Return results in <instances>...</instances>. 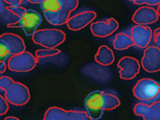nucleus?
<instances>
[{"instance_id":"nucleus-7","label":"nucleus","mask_w":160,"mask_h":120,"mask_svg":"<svg viewBox=\"0 0 160 120\" xmlns=\"http://www.w3.org/2000/svg\"><path fill=\"white\" fill-rule=\"evenodd\" d=\"M42 23V16L34 9H25L20 18L19 25L27 36H32Z\"/></svg>"},{"instance_id":"nucleus-2","label":"nucleus","mask_w":160,"mask_h":120,"mask_svg":"<svg viewBox=\"0 0 160 120\" xmlns=\"http://www.w3.org/2000/svg\"><path fill=\"white\" fill-rule=\"evenodd\" d=\"M133 95L142 102H155L159 100L160 84L152 79H139L132 89Z\"/></svg>"},{"instance_id":"nucleus-36","label":"nucleus","mask_w":160,"mask_h":120,"mask_svg":"<svg viewBox=\"0 0 160 120\" xmlns=\"http://www.w3.org/2000/svg\"><path fill=\"white\" fill-rule=\"evenodd\" d=\"M129 1H131L132 3H133V4H135V5H136V3H137L138 0H129Z\"/></svg>"},{"instance_id":"nucleus-4","label":"nucleus","mask_w":160,"mask_h":120,"mask_svg":"<svg viewBox=\"0 0 160 120\" xmlns=\"http://www.w3.org/2000/svg\"><path fill=\"white\" fill-rule=\"evenodd\" d=\"M5 98L9 104L23 106L29 103L31 94L26 85L19 81H13L5 91Z\"/></svg>"},{"instance_id":"nucleus-9","label":"nucleus","mask_w":160,"mask_h":120,"mask_svg":"<svg viewBox=\"0 0 160 120\" xmlns=\"http://www.w3.org/2000/svg\"><path fill=\"white\" fill-rule=\"evenodd\" d=\"M90 28L93 36L97 38H106L112 35L116 31H118V22L113 18H109L92 22Z\"/></svg>"},{"instance_id":"nucleus-10","label":"nucleus","mask_w":160,"mask_h":120,"mask_svg":"<svg viewBox=\"0 0 160 120\" xmlns=\"http://www.w3.org/2000/svg\"><path fill=\"white\" fill-rule=\"evenodd\" d=\"M96 18V12L93 10H84L73 16H70L67 22V26L70 31H78L90 25Z\"/></svg>"},{"instance_id":"nucleus-5","label":"nucleus","mask_w":160,"mask_h":120,"mask_svg":"<svg viewBox=\"0 0 160 120\" xmlns=\"http://www.w3.org/2000/svg\"><path fill=\"white\" fill-rule=\"evenodd\" d=\"M84 104L86 112L92 120H99L105 112V92L93 91L90 93L85 98Z\"/></svg>"},{"instance_id":"nucleus-33","label":"nucleus","mask_w":160,"mask_h":120,"mask_svg":"<svg viewBox=\"0 0 160 120\" xmlns=\"http://www.w3.org/2000/svg\"><path fill=\"white\" fill-rule=\"evenodd\" d=\"M7 70V64L6 63H0V76L3 74Z\"/></svg>"},{"instance_id":"nucleus-28","label":"nucleus","mask_w":160,"mask_h":120,"mask_svg":"<svg viewBox=\"0 0 160 120\" xmlns=\"http://www.w3.org/2000/svg\"><path fill=\"white\" fill-rule=\"evenodd\" d=\"M148 106V103H138L135 104L134 108H133V113L138 116V117H142L143 115V113L145 112L146 108Z\"/></svg>"},{"instance_id":"nucleus-26","label":"nucleus","mask_w":160,"mask_h":120,"mask_svg":"<svg viewBox=\"0 0 160 120\" xmlns=\"http://www.w3.org/2000/svg\"><path fill=\"white\" fill-rule=\"evenodd\" d=\"M14 80L9 78V77H7V76H0V90L1 91H6L8 86L13 82Z\"/></svg>"},{"instance_id":"nucleus-35","label":"nucleus","mask_w":160,"mask_h":120,"mask_svg":"<svg viewBox=\"0 0 160 120\" xmlns=\"http://www.w3.org/2000/svg\"><path fill=\"white\" fill-rule=\"evenodd\" d=\"M4 120H20L18 118H15V117H8L6 118Z\"/></svg>"},{"instance_id":"nucleus-21","label":"nucleus","mask_w":160,"mask_h":120,"mask_svg":"<svg viewBox=\"0 0 160 120\" xmlns=\"http://www.w3.org/2000/svg\"><path fill=\"white\" fill-rule=\"evenodd\" d=\"M41 8L45 13H58L62 10L61 0H44L41 3Z\"/></svg>"},{"instance_id":"nucleus-29","label":"nucleus","mask_w":160,"mask_h":120,"mask_svg":"<svg viewBox=\"0 0 160 120\" xmlns=\"http://www.w3.org/2000/svg\"><path fill=\"white\" fill-rule=\"evenodd\" d=\"M145 4L146 6L149 7H154V6H159L160 0H138L136 5H142Z\"/></svg>"},{"instance_id":"nucleus-14","label":"nucleus","mask_w":160,"mask_h":120,"mask_svg":"<svg viewBox=\"0 0 160 120\" xmlns=\"http://www.w3.org/2000/svg\"><path fill=\"white\" fill-rule=\"evenodd\" d=\"M22 6H7L4 12L1 14L2 20L7 25L19 23L20 18L25 11Z\"/></svg>"},{"instance_id":"nucleus-24","label":"nucleus","mask_w":160,"mask_h":120,"mask_svg":"<svg viewBox=\"0 0 160 120\" xmlns=\"http://www.w3.org/2000/svg\"><path fill=\"white\" fill-rule=\"evenodd\" d=\"M11 53L8 46L6 45V43L0 40V63H6Z\"/></svg>"},{"instance_id":"nucleus-11","label":"nucleus","mask_w":160,"mask_h":120,"mask_svg":"<svg viewBox=\"0 0 160 120\" xmlns=\"http://www.w3.org/2000/svg\"><path fill=\"white\" fill-rule=\"evenodd\" d=\"M132 20L136 25L149 26L151 24L156 23L159 20V14L153 7L144 6L139 7L133 13Z\"/></svg>"},{"instance_id":"nucleus-12","label":"nucleus","mask_w":160,"mask_h":120,"mask_svg":"<svg viewBox=\"0 0 160 120\" xmlns=\"http://www.w3.org/2000/svg\"><path fill=\"white\" fill-rule=\"evenodd\" d=\"M153 30L149 26L135 25L132 28L131 38L133 45L139 48H146L151 43Z\"/></svg>"},{"instance_id":"nucleus-31","label":"nucleus","mask_w":160,"mask_h":120,"mask_svg":"<svg viewBox=\"0 0 160 120\" xmlns=\"http://www.w3.org/2000/svg\"><path fill=\"white\" fill-rule=\"evenodd\" d=\"M7 6H22L25 0H3Z\"/></svg>"},{"instance_id":"nucleus-17","label":"nucleus","mask_w":160,"mask_h":120,"mask_svg":"<svg viewBox=\"0 0 160 120\" xmlns=\"http://www.w3.org/2000/svg\"><path fill=\"white\" fill-rule=\"evenodd\" d=\"M44 15L46 22L55 26H60L66 24L70 17V14L63 9L58 13H45Z\"/></svg>"},{"instance_id":"nucleus-34","label":"nucleus","mask_w":160,"mask_h":120,"mask_svg":"<svg viewBox=\"0 0 160 120\" xmlns=\"http://www.w3.org/2000/svg\"><path fill=\"white\" fill-rule=\"evenodd\" d=\"M31 4H41L44 0H26Z\"/></svg>"},{"instance_id":"nucleus-32","label":"nucleus","mask_w":160,"mask_h":120,"mask_svg":"<svg viewBox=\"0 0 160 120\" xmlns=\"http://www.w3.org/2000/svg\"><path fill=\"white\" fill-rule=\"evenodd\" d=\"M6 7H7V5L5 4V2L3 0H0V15L4 12Z\"/></svg>"},{"instance_id":"nucleus-18","label":"nucleus","mask_w":160,"mask_h":120,"mask_svg":"<svg viewBox=\"0 0 160 120\" xmlns=\"http://www.w3.org/2000/svg\"><path fill=\"white\" fill-rule=\"evenodd\" d=\"M61 54V51L58 48H44V49H38L35 52L34 57L37 61V63L48 60L52 57H55Z\"/></svg>"},{"instance_id":"nucleus-27","label":"nucleus","mask_w":160,"mask_h":120,"mask_svg":"<svg viewBox=\"0 0 160 120\" xmlns=\"http://www.w3.org/2000/svg\"><path fill=\"white\" fill-rule=\"evenodd\" d=\"M9 109V103L5 98V96L0 94V116H4L8 113Z\"/></svg>"},{"instance_id":"nucleus-19","label":"nucleus","mask_w":160,"mask_h":120,"mask_svg":"<svg viewBox=\"0 0 160 120\" xmlns=\"http://www.w3.org/2000/svg\"><path fill=\"white\" fill-rule=\"evenodd\" d=\"M143 120H160V102L157 100L148 104L145 112L142 116Z\"/></svg>"},{"instance_id":"nucleus-8","label":"nucleus","mask_w":160,"mask_h":120,"mask_svg":"<svg viewBox=\"0 0 160 120\" xmlns=\"http://www.w3.org/2000/svg\"><path fill=\"white\" fill-rule=\"evenodd\" d=\"M142 67L148 73H156L160 70V48L156 46H148L144 48L142 58Z\"/></svg>"},{"instance_id":"nucleus-30","label":"nucleus","mask_w":160,"mask_h":120,"mask_svg":"<svg viewBox=\"0 0 160 120\" xmlns=\"http://www.w3.org/2000/svg\"><path fill=\"white\" fill-rule=\"evenodd\" d=\"M159 34H160V28H157L154 31H153V35L152 38L154 39V43L157 45L156 46L159 47L160 46V39H159Z\"/></svg>"},{"instance_id":"nucleus-1","label":"nucleus","mask_w":160,"mask_h":120,"mask_svg":"<svg viewBox=\"0 0 160 120\" xmlns=\"http://www.w3.org/2000/svg\"><path fill=\"white\" fill-rule=\"evenodd\" d=\"M32 40L35 45L45 48H57L65 42L66 34L58 29H42L32 35Z\"/></svg>"},{"instance_id":"nucleus-25","label":"nucleus","mask_w":160,"mask_h":120,"mask_svg":"<svg viewBox=\"0 0 160 120\" xmlns=\"http://www.w3.org/2000/svg\"><path fill=\"white\" fill-rule=\"evenodd\" d=\"M62 2V9L68 13L74 11L79 6V0H61Z\"/></svg>"},{"instance_id":"nucleus-22","label":"nucleus","mask_w":160,"mask_h":120,"mask_svg":"<svg viewBox=\"0 0 160 120\" xmlns=\"http://www.w3.org/2000/svg\"><path fill=\"white\" fill-rule=\"evenodd\" d=\"M105 98H106L105 111L114 110L120 105V100L118 96L114 95L112 94L105 93Z\"/></svg>"},{"instance_id":"nucleus-16","label":"nucleus","mask_w":160,"mask_h":120,"mask_svg":"<svg viewBox=\"0 0 160 120\" xmlns=\"http://www.w3.org/2000/svg\"><path fill=\"white\" fill-rule=\"evenodd\" d=\"M133 42L131 36L125 32H118L115 35L113 40V47L118 51H124L133 46Z\"/></svg>"},{"instance_id":"nucleus-20","label":"nucleus","mask_w":160,"mask_h":120,"mask_svg":"<svg viewBox=\"0 0 160 120\" xmlns=\"http://www.w3.org/2000/svg\"><path fill=\"white\" fill-rule=\"evenodd\" d=\"M67 111L58 106L49 107L45 113L44 120H65Z\"/></svg>"},{"instance_id":"nucleus-15","label":"nucleus","mask_w":160,"mask_h":120,"mask_svg":"<svg viewBox=\"0 0 160 120\" xmlns=\"http://www.w3.org/2000/svg\"><path fill=\"white\" fill-rule=\"evenodd\" d=\"M94 60L98 65H101L104 67H108L114 63V52L108 46H101L98 48V50L94 55Z\"/></svg>"},{"instance_id":"nucleus-23","label":"nucleus","mask_w":160,"mask_h":120,"mask_svg":"<svg viewBox=\"0 0 160 120\" xmlns=\"http://www.w3.org/2000/svg\"><path fill=\"white\" fill-rule=\"evenodd\" d=\"M65 120H92L86 111H76L69 110L66 113Z\"/></svg>"},{"instance_id":"nucleus-3","label":"nucleus","mask_w":160,"mask_h":120,"mask_svg":"<svg viewBox=\"0 0 160 120\" xmlns=\"http://www.w3.org/2000/svg\"><path fill=\"white\" fill-rule=\"evenodd\" d=\"M37 65V61L32 54L24 51L22 53L11 55L7 60V68L13 72L25 73L32 71Z\"/></svg>"},{"instance_id":"nucleus-6","label":"nucleus","mask_w":160,"mask_h":120,"mask_svg":"<svg viewBox=\"0 0 160 120\" xmlns=\"http://www.w3.org/2000/svg\"><path fill=\"white\" fill-rule=\"evenodd\" d=\"M119 78L125 80L134 79L141 70V64L132 56H123L118 62Z\"/></svg>"},{"instance_id":"nucleus-13","label":"nucleus","mask_w":160,"mask_h":120,"mask_svg":"<svg viewBox=\"0 0 160 120\" xmlns=\"http://www.w3.org/2000/svg\"><path fill=\"white\" fill-rule=\"evenodd\" d=\"M0 40L6 43V45L8 46L10 50L11 55H16V54L24 52L26 49V46H25L23 39L18 34L6 32L0 35Z\"/></svg>"}]
</instances>
